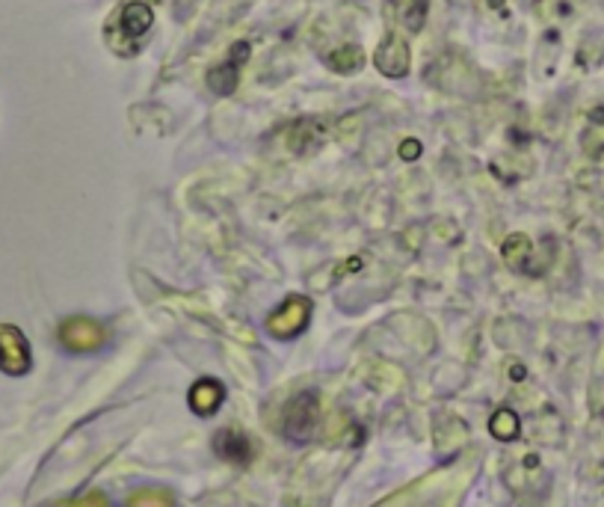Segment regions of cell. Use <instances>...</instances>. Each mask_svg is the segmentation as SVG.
I'll use <instances>...</instances> for the list:
<instances>
[{"label": "cell", "instance_id": "cell-2", "mask_svg": "<svg viewBox=\"0 0 604 507\" xmlns=\"http://www.w3.org/2000/svg\"><path fill=\"white\" fill-rule=\"evenodd\" d=\"M320 422V404H318V394L315 392H303L297 394L285 410V434L291 439H311L315 434V427Z\"/></svg>", "mask_w": 604, "mask_h": 507}, {"label": "cell", "instance_id": "cell-11", "mask_svg": "<svg viewBox=\"0 0 604 507\" xmlns=\"http://www.w3.org/2000/svg\"><path fill=\"white\" fill-rule=\"evenodd\" d=\"M327 62L332 66V69H335V72L347 74V72H356V69H359L362 62H365V54H362L356 45H353V48L347 45V48H341V51L329 54Z\"/></svg>", "mask_w": 604, "mask_h": 507}, {"label": "cell", "instance_id": "cell-5", "mask_svg": "<svg viewBox=\"0 0 604 507\" xmlns=\"http://www.w3.org/2000/svg\"><path fill=\"white\" fill-rule=\"evenodd\" d=\"M214 451L223 457L226 463H235V467H249L252 457H256L252 439H249L244 431H237V427H223V431L214 436Z\"/></svg>", "mask_w": 604, "mask_h": 507}, {"label": "cell", "instance_id": "cell-3", "mask_svg": "<svg viewBox=\"0 0 604 507\" xmlns=\"http://www.w3.org/2000/svg\"><path fill=\"white\" fill-rule=\"evenodd\" d=\"M104 339H107V335H104V327L98 321H93V318L78 315V318H69V321L60 323V342L66 351L93 353L102 347Z\"/></svg>", "mask_w": 604, "mask_h": 507}, {"label": "cell", "instance_id": "cell-13", "mask_svg": "<svg viewBox=\"0 0 604 507\" xmlns=\"http://www.w3.org/2000/svg\"><path fill=\"white\" fill-rule=\"evenodd\" d=\"M60 507H110V505H107V498H104L102 493H90V496L74 498V502H66V505Z\"/></svg>", "mask_w": 604, "mask_h": 507}, {"label": "cell", "instance_id": "cell-1", "mask_svg": "<svg viewBox=\"0 0 604 507\" xmlns=\"http://www.w3.org/2000/svg\"><path fill=\"white\" fill-rule=\"evenodd\" d=\"M0 372L10 377L31 372V344L12 323H0Z\"/></svg>", "mask_w": 604, "mask_h": 507}, {"label": "cell", "instance_id": "cell-12", "mask_svg": "<svg viewBox=\"0 0 604 507\" xmlns=\"http://www.w3.org/2000/svg\"><path fill=\"white\" fill-rule=\"evenodd\" d=\"M489 431L498 439H512V436L519 434V418H516V413H510V410H498V413L492 415V422H489Z\"/></svg>", "mask_w": 604, "mask_h": 507}, {"label": "cell", "instance_id": "cell-4", "mask_svg": "<svg viewBox=\"0 0 604 507\" xmlns=\"http://www.w3.org/2000/svg\"><path fill=\"white\" fill-rule=\"evenodd\" d=\"M308 315H311V303L306 297H287L282 306H279L270 321H267V330L279 335V339H294L297 332L306 330Z\"/></svg>", "mask_w": 604, "mask_h": 507}, {"label": "cell", "instance_id": "cell-6", "mask_svg": "<svg viewBox=\"0 0 604 507\" xmlns=\"http://www.w3.org/2000/svg\"><path fill=\"white\" fill-rule=\"evenodd\" d=\"M374 62H377V69L382 74H389V78H403V74L410 72V48H406V42L389 33L382 45L374 54Z\"/></svg>", "mask_w": 604, "mask_h": 507}, {"label": "cell", "instance_id": "cell-10", "mask_svg": "<svg viewBox=\"0 0 604 507\" xmlns=\"http://www.w3.org/2000/svg\"><path fill=\"white\" fill-rule=\"evenodd\" d=\"M128 507H175V498L169 490L143 487L128 498Z\"/></svg>", "mask_w": 604, "mask_h": 507}, {"label": "cell", "instance_id": "cell-9", "mask_svg": "<svg viewBox=\"0 0 604 507\" xmlns=\"http://www.w3.org/2000/svg\"><path fill=\"white\" fill-rule=\"evenodd\" d=\"M208 86L214 90V93L220 95H228L235 93L237 86V62L232 66V60L223 62V66H216V69H211L208 72Z\"/></svg>", "mask_w": 604, "mask_h": 507}, {"label": "cell", "instance_id": "cell-8", "mask_svg": "<svg viewBox=\"0 0 604 507\" xmlns=\"http://www.w3.org/2000/svg\"><path fill=\"white\" fill-rule=\"evenodd\" d=\"M154 24V12L145 7V3H140V0H133V3H128L122 10V15H119V27H122V33L128 36V39H137V36H143V33L152 31Z\"/></svg>", "mask_w": 604, "mask_h": 507}, {"label": "cell", "instance_id": "cell-14", "mask_svg": "<svg viewBox=\"0 0 604 507\" xmlns=\"http://www.w3.org/2000/svg\"><path fill=\"white\" fill-rule=\"evenodd\" d=\"M403 157H406V161L418 157V143H415V140H406V143H403Z\"/></svg>", "mask_w": 604, "mask_h": 507}, {"label": "cell", "instance_id": "cell-7", "mask_svg": "<svg viewBox=\"0 0 604 507\" xmlns=\"http://www.w3.org/2000/svg\"><path fill=\"white\" fill-rule=\"evenodd\" d=\"M190 410L196 415H214L220 410V404L226 401V386L214 380V377H205V380H199V384L190 389Z\"/></svg>", "mask_w": 604, "mask_h": 507}]
</instances>
